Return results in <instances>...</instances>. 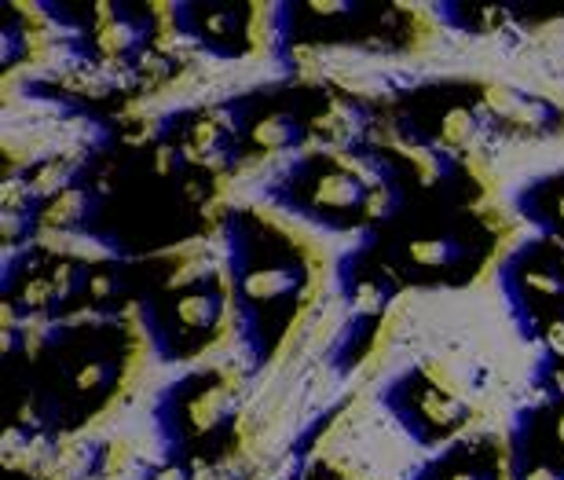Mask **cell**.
Masks as SVG:
<instances>
[{"mask_svg":"<svg viewBox=\"0 0 564 480\" xmlns=\"http://www.w3.org/2000/svg\"><path fill=\"white\" fill-rule=\"evenodd\" d=\"M220 242V264L231 290L242 349L250 352L253 367H261L275 356L304 305V294L312 286L308 253L301 250L297 239L246 206L224 214Z\"/></svg>","mask_w":564,"mask_h":480,"instance_id":"cell-1","label":"cell"},{"mask_svg":"<svg viewBox=\"0 0 564 480\" xmlns=\"http://www.w3.org/2000/svg\"><path fill=\"white\" fill-rule=\"evenodd\" d=\"M132 360V334L118 316L74 312L52 319L30 363L26 407L37 411L33 433L82 426L115 396Z\"/></svg>","mask_w":564,"mask_h":480,"instance_id":"cell-2","label":"cell"},{"mask_svg":"<svg viewBox=\"0 0 564 480\" xmlns=\"http://www.w3.org/2000/svg\"><path fill=\"white\" fill-rule=\"evenodd\" d=\"M364 239L400 286H466L495 253L488 220L458 195L411 203Z\"/></svg>","mask_w":564,"mask_h":480,"instance_id":"cell-3","label":"cell"},{"mask_svg":"<svg viewBox=\"0 0 564 480\" xmlns=\"http://www.w3.org/2000/svg\"><path fill=\"white\" fill-rule=\"evenodd\" d=\"M228 305L231 290L224 279V264L213 257L162 261V272L143 275L137 297L140 330L162 363H187L206 352L217 341Z\"/></svg>","mask_w":564,"mask_h":480,"instance_id":"cell-4","label":"cell"},{"mask_svg":"<svg viewBox=\"0 0 564 480\" xmlns=\"http://www.w3.org/2000/svg\"><path fill=\"white\" fill-rule=\"evenodd\" d=\"M235 418H239V393L224 371L180 374L154 404V426L162 433L169 459L191 470L217 462L228 451Z\"/></svg>","mask_w":564,"mask_h":480,"instance_id":"cell-5","label":"cell"},{"mask_svg":"<svg viewBox=\"0 0 564 480\" xmlns=\"http://www.w3.org/2000/svg\"><path fill=\"white\" fill-rule=\"evenodd\" d=\"M235 132L242 159L246 154H290L301 151L326 121L341 118V110L315 92V88H261V92L235 96L220 107Z\"/></svg>","mask_w":564,"mask_h":480,"instance_id":"cell-6","label":"cell"},{"mask_svg":"<svg viewBox=\"0 0 564 480\" xmlns=\"http://www.w3.org/2000/svg\"><path fill=\"white\" fill-rule=\"evenodd\" d=\"M495 275L524 341H535L539 330L564 312V246L557 239L528 236L502 257Z\"/></svg>","mask_w":564,"mask_h":480,"instance_id":"cell-7","label":"cell"},{"mask_svg":"<svg viewBox=\"0 0 564 480\" xmlns=\"http://www.w3.org/2000/svg\"><path fill=\"white\" fill-rule=\"evenodd\" d=\"M337 290H341L348 316H345L341 338H337L334 363L341 367V371H348V367H356L367 356V345L375 341L392 297L400 294V283H397V275L378 261L370 242L359 239L352 250L341 253V264H337Z\"/></svg>","mask_w":564,"mask_h":480,"instance_id":"cell-8","label":"cell"},{"mask_svg":"<svg viewBox=\"0 0 564 480\" xmlns=\"http://www.w3.org/2000/svg\"><path fill=\"white\" fill-rule=\"evenodd\" d=\"M403 137L429 148V154H458L469 151L484 132L491 129L484 114V88H422L419 96L403 99L400 107Z\"/></svg>","mask_w":564,"mask_h":480,"instance_id":"cell-9","label":"cell"},{"mask_svg":"<svg viewBox=\"0 0 564 480\" xmlns=\"http://www.w3.org/2000/svg\"><path fill=\"white\" fill-rule=\"evenodd\" d=\"M381 407L422 448H444V444L458 440L462 429L469 426L466 400L444 389L422 367H408V371L392 374L381 385Z\"/></svg>","mask_w":564,"mask_h":480,"instance_id":"cell-10","label":"cell"},{"mask_svg":"<svg viewBox=\"0 0 564 480\" xmlns=\"http://www.w3.org/2000/svg\"><path fill=\"white\" fill-rule=\"evenodd\" d=\"M173 26L187 41L202 44L220 59H242L253 52V8L250 4H173Z\"/></svg>","mask_w":564,"mask_h":480,"instance_id":"cell-11","label":"cell"},{"mask_svg":"<svg viewBox=\"0 0 564 480\" xmlns=\"http://www.w3.org/2000/svg\"><path fill=\"white\" fill-rule=\"evenodd\" d=\"M510 480H564V444L554 429V407L528 404L510 433Z\"/></svg>","mask_w":564,"mask_h":480,"instance_id":"cell-12","label":"cell"},{"mask_svg":"<svg viewBox=\"0 0 564 480\" xmlns=\"http://www.w3.org/2000/svg\"><path fill=\"white\" fill-rule=\"evenodd\" d=\"M151 8H132V4H96L93 19H88L85 41L88 55L96 63H129L137 55L151 52L154 41V19Z\"/></svg>","mask_w":564,"mask_h":480,"instance_id":"cell-13","label":"cell"},{"mask_svg":"<svg viewBox=\"0 0 564 480\" xmlns=\"http://www.w3.org/2000/svg\"><path fill=\"white\" fill-rule=\"evenodd\" d=\"M408 480H506L502 448L488 433H469L444 444Z\"/></svg>","mask_w":564,"mask_h":480,"instance_id":"cell-14","label":"cell"},{"mask_svg":"<svg viewBox=\"0 0 564 480\" xmlns=\"http://www.w3.org/2000/svg\"><path fill=\"white\" fill-rule=\"evenodd\" d=\"M484 114L491 129L510 132V137H546L564 126V110L557 103L502 85L484 88Z\"/></svg>","mask_w":564,"mask_h":480,"instance_id":"cell-15","label":"cell"},{"mask_svg":"<svg viewBox=\"0 0 564 480\" xmlns=\"http://www.w3.org/2000/svg\"><path fill=\"white\" fill-rule=\"evenodd\" d=\"M517 217L535 228V236L564 246V173H546L513 192Z\"/></svg>","mask_w":564,"mask_h":480,"instance_id":"cell-16","label":"cell"},{"mask_svg":"<svg viewBox=\"0 0 564 480\" xmlns=\"http://www.w3.org/2000/svg\"><path fill=\"white\" fill-rule=\"evenodd\" d=\"M433 11L447 19V26L466 33H491L502 26L499 19H506L502 8H488V4H436Z\"/></svg>","mask_w":564,"mask_h":480,"instance_id":"cell-17","label":"cell"},{"mask_svg":"<svg viewBox=\"0 0 564 480\" xmlns=\"http://www.w3.org/2000/svg\"><path fill=\"white\" fill-rule=\"evenodd\" d=\"M535 385L543 404H564V363L543 360L535 367Z\"/></svg>","mask_w":564,"mask_h":480,"instance_id":"cell-18","label":"cell"},{"mask_svg":"<svg viewBox=\"0 0 564 480\" xmlns=\"http://www.w3.org/2000/svg\"><path fill=\"white\" fill-rule=\"evenodd\" d=\"M4 15H8V22H4V33H0V48H4V70H11V63L19 59V55H26L22 48H26V37L19 33V22H11V4H4Z\"/></svg>","mask_w":564,"mask_h":480,"instance_id":"cell-19","label":"cell"},{"mask_svg":"<svg viewBox=\"0 0 564 480\" xmlns=\"http://www.w3.org/2000/svg\"><path fill=\"white\" fill-rule=\"evenodd\" d=\"M191 466H184V462H173V459H165V462H158V466H151L140 480H191Z\"/></svg>","mask_w":564,"mask_h":480,"instance_id":"cell-20","label":"cell"},{"mask_svg":"<svg viewBox=\"0 0 564 480\" xmlns=\"http://www.w3.org/2000/svg\"><path fill=\"white\" fill-rule=\"evenodd\" d=\"M301 480H341V477H337V473L330 470V466L315 462V466H312V470H308V473H304Z\"/></svg>","mask_w":564,"mask_h":480,"instance_id":"cell-21","label":"cell"}]
</instances>
